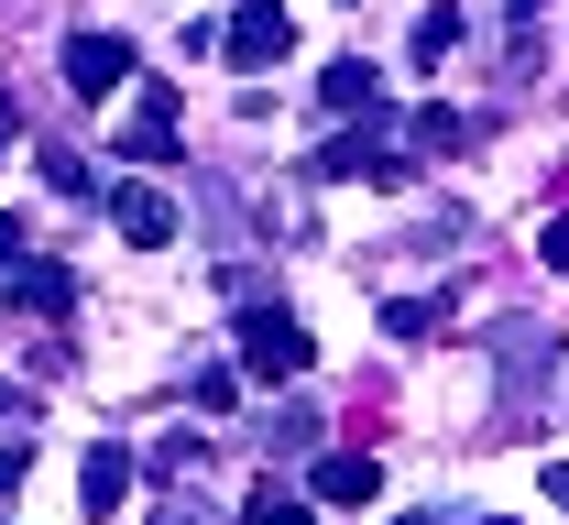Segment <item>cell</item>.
<instances>
[{
    "label": "cell",
    "mask_w": 569,
    "mask_h": 525,
    "mask_svg": "<svg viewBox=\"0 0 569 525\" xmlns=\"http://www.w3.org/2000/svg\"><path fill=\"white\" fill-rule=\"evenodd\" d=\"M230 351H241V373H252V383H307V362H318L307 317H284L274 296H241V329H230Z\"/></svg>",
    "instance_id": "cell-1"
},
{
    "label": "cell",
    "mask_w": 569,
    "mask_h": 525,
    "mask_svg": "<svg viewBox=\"0 0 569 525\" xmlns=\"http://www.w3.org/2000/svg\"><path fill=\"white\" fill-rule=\"evenodd\" d=\"M383 121H395V110H383ZM383 121L340 132V143L318 153L307 175H318V186H406V175H417V153H395V143H383Z\"/></svg>",
    "instance_id": "cell-2"
},
{
    "label": "cell",
    "mask_w": 569,
    "mask_h": 525,
    "mask_svg": "<svg viewBox=\"0 0 569 525\" xmlns=\"http://www.w3.org/2000/svg\"><path fill=\"white\" fill-rule=\"evenodd\" d=\"M284 44H296V22H284L274 0H241V11L219 22V55H230L241 77H274V67H284Z\"/></svg>",
    "instance_id": "cell-3"
},
{
    "label": "cell",
    "mask_w": 569,
    "mask_h": 525,
    "mask_svg": "<svg viewBox=\"0 0 569 525\" xmlns=\"http://www.w3.org/2000/svg\"><path fill=\"white\" fill-rule=\"evenodd\" d=\"M0 296L22 306V317H67L77 306V263H33V252H22V263H0Z\"/></svg>",
    "instance_id": "cell-4"
},
{
    "label": "cell",
    "mask_w": 569,
    "mask_h": 525,
    "mask_svg": "<svg viewBox=\"0 0 569 525\" xmlns=\"http://www.w3.org/2000/svg\"><path fill=\"white\" fill-rule=\"evenodd\" d=\"M67 88H77V99L132 88V44H121V33H67Z\"/></svg>",
    "instance_id": "cell-5"
},
{
    "label": "cell",
    "mask_w": 569,
    "mask_h": 525,
    "mask_svg": "<svg viewBox=\"0 0 569 525\" xmlns=\"http://www.w3.org/2000/svg\"><path fill=\"white\" fill-rule=\"evenodd\" d=\"M110 230H121L132 252H164L187 220H176V198H164V186H110Z\"/></svg>",
    "instance_id": "cell-6"
},
{
    "label": "cell",
    "mask_w": 569,
    "mask_h": 525,
    "mask_svg": "<svg viewBox=\"0 0 569 525\" xmlns=\"http://www.w3.org/2000/svg\"><path fill=\"white\" fill-rule=\"evenodd\" d=\"M493 351H503V394H526V383L559 373V329H537V317H503Z\"/></svg>",
    "instance_id": "cell-7"
},
{
    "label": "cell",
    "mask_w": 569,
    "mask_h": 525,
    "mask_svg": "<svg viewBox=\"0 0 569 525\" xmlns=\"http://www.w3.org/2000/svg\"><path fill=\"white\" fill-rule=\"evenodd\" d=\"M121 164H176V88H142L121 121Z\"/></svg>",
    "instance_id": "cell-8"
},
{
    "label": "cell",
    "mask_w": 569,
    "mask_h": 525,
    "mask_svg": "<svg viewBox=\"0 0 569 525\" xmlns=\"http://www.w3.org/2000/svg\"><path fill=\"white\" fill-rule=\"evenodd\" d=\"M318 110L329 121H383V77L361 67V55H340V67L318 77Z\"/></svg>",
    "instance_id": "cell-9"
},
{
    "label": "cell",
    "mask_w": 569,
    "mask_h": 525,
    "mask_svg": "<svg viewBox=\"0 0 569 525\" xmlns=\"http://www.w3.org/2000/svg\"><path fill=\"white\" fill-rule=\"evenodd\" d=\"M121 493H132V450L99 438V450L77 460V504H88V515H121Z\"/></svg>",
    "instance_id": "cell-10"
},
{
    "label": "cell",
    "mask_w": 569,
    "mask_h": 525,
    "mask_svg": "<svg viewBox=\"0 0 569 525\" xmlns=\"http://www.w3.org/2000/svg\"><path fill=\"white\" fill-rule=\"evenodd\" d=\"M372 493H383L372 450H318V504H372Z\"/></svg>",
    "instance_id": "cell-11"
},
{
    "label": "cell",
    "mask_w": 569,
    "mask_h": 525,
    "mask_svg": "<svg viewBox=\"0 0 569 525\" xmlns=\"http://www.w3.org/2000/svg\"><path fill=\"white\" fill-rule=\"evenodd\" d=\"M406 55H417V67H449V55H460V11H449V0H438V11H417Z\"/></svg>",
    "instance_id": "cell-12"
},
{
    "label": "cell",
    "mask_w": 569,
    "mask_h": 525,
    "mask_svg": "<svg viewBox=\"0 0 569 525\" xmlns=\"http://www.w3.org/2000/svg\"><path fill=\"white\" fill-rule=\"evenodd\" d=\"M241 525H318V504L274 493V471H263V482H252V504H241Z\"/></svg>",
    "instance_id": "cell-13"
},
{
    "label": "cell",
    "mask_w": 569,
    "mask_h": 525,
    "mask_svg": "<svg viewBox=\"0 0 569 525\" xmlns=\"http://www.w3.org/2000/svg\"><path fill=\"white\" fill-rule=\"evenodd\" d=\"M460 143H471V121H460L449 99H438V110H417V153H460Z\"/></svg>",
    "instance_id": "cell-14"
},
{
    "label": "cell",
    "mask_w": 569,
    "mask_h": 525,
    "mask_svg": "<svg viewBox=\"0 0 569 525\" xmlns=\"http://www.w3.org/2000/svg\"><path fill=\"white\" fill-rule=\"evenodd\" d=\"M187 394H198V416H219V405L241 394V373H230V362H198V383H187Z\"/></svg>",
    "instance_id": "cell-15"
},
{
    "label": "cell",
    "mask_w": 569,
    "mask_h": 525,
    "mask_svg": "<svg viewBox=\"0 0 569 525\" xmlns=\"http://www.w3.org/2000/svg\"><path fill=\"white\" fill-rule=\"evenodd\" d=\"M198 460H209V438H187V427H176V438H153V471H176V482H187Z\"/></svg>",
    "instance_id": "cell-16"
},
{
    "label": "cell",
    "mask_w": 569,
    "mask_h": 525,
    "mask_svg": "<svg viewBox=\"0 0 569 525\" xmlns=\"http://www.w3.org/2000/svg\"><path fill=\"white\" fill-rule=\"evenodd\" d=\"M383 329H395V340H427V329H438V306H427V296H395V306H383Z\"/></svg>",
    "instance_id": "cell-17"
},
{
    "label": "cell",
    "mask_w": 569,
    "mask_h": 525,
    "mask_svg": "<svg viewBox=\"0 0 569 525\" xmlns=\"http://www.w3.org/2000/svg\"><path fill=\"white\" fill-rule=\"evenodd\" d=\"M44 175H56V198H99V175H88L77 153H44Z\"/></svg>",
    "instance_id": "cell-18"
},
{
    "label": "cell",
    "mask_w": 569,
    "mask_h": 525,
    "mask_svg": "<svg viewBox=\"0 0 569 525\" xmlns=\"http://www.w3.org/2000/svg\"><path fill=\"white\" fill-rule=\"evenodd\" d=\"M274 450H284V460L318 450V416H307V405H284V416H274Z\"/></svg>",
    "instance_id": "cell-19"
},
{
    "label": "cell",
    "mask_w": 569,
    "mask_h": 525,
    "mask_svg": "<svg viewBox=\"0 0 569 525\" xmlns=\"http://www.w3.org/2000/svg\"><path fill=\"white\" fill-rule=\"evenodd\" d=\"M537 263H548V274H569V220H548V241H537Z\"/></svg>",
    "instance_id": "cell-20"
},
{
    "label": "cell",
    "mask_w": 569,
    "mask_h": 525,
    "mask_svg": "<svg viewBox=\"0 0 569 525\" xmlns=\"http://www.w3.org/2000/svg\"><path fill=\"white\" fill-rule=\"evenodd\" d=\"M22 471H33V450H22V438H0V493H11Z\"/></svg>",
    "instance_id": "cell-21"
},
{
    "label": "cell",
    "mask_w": 569,
    "mask_h": 525,
    "mask_svg": "<svg viewBox=\"0 0 569 525\" xmlns=\"http://www.w3.org/2000/svg\"><path fill=\"white\" fill-rule=\"evenodd\" d=\"M0 263H22V220L11 209H0Z\"/></svg>",
    "instance_id": "cell-22"
},
{
    "label": "cell",
    "mask_w": 569,
    "mask_h": 525,
    "mask_svg": "<svg viewBox=\"0 0 569 525\" xmlns=\"http://www.w3.org/2000/svg\"><path fill=\"white\" fill-rule=\"evenodd\" d=\"M22 416H33V405H22V394H11V383H0V427H22Z\"/></svg>",
    "instance_id": "cell-23"
},
{
    "label": "cell",
    "mask_w": 569,
    "mask_h": 525,
    "mask_svg": "<svg viewBox=\"0 0 569 525\" xmlns=\"http://www.w3.org/2000/svg\"><path fill=\"white\" fill-rule=\"evenodd\" d=\"M548 504H559V515H569V460H559V471H548Z\"/></svg>",
    "instance_id": "cell-24"
},
{
    "label": "cell",
    "mask_w": 569,
    "mask_h": 525,
    "mask_svg": "<svg viewBox=\"0 0 569 525\" xmlns=\"http://www.w3.org/2000/svg\"><path fill=\"white\" fill-rule=\"evenodd\" d=\"M153 525H209V515H198V504H164V515H153Z\"/></svg>",
    "instance_id": "cell-25"
},
{
    "label": "cell",
    "mask_w": 569,
    "mask_h": 525,
    "mask_svg": "<svg viewBox=\"0 0 569 525\" xmlns=\"http://www.w3.org/2000/svg\"><path fill=\"white\" fill-rule=\"evenodd\" d=\"M395 525H449V515H395Z\"/></svg>",
    "instance_id": "cell-26"
},
{
    "label": "cell",
    "mask_w": 569,
    "mask_h": 525,
    "mask_svg": "<svg viewBox=\"0 0 569 525\" xmlns=\"http://www.w3.org/2000/svg\"><path fill=\"white\" fill-rule=\"evenodd\" d=\"M482 525H503V515H482Z\"/></svg>",
    "instance_id": "cell-27"
}]
</instances>
